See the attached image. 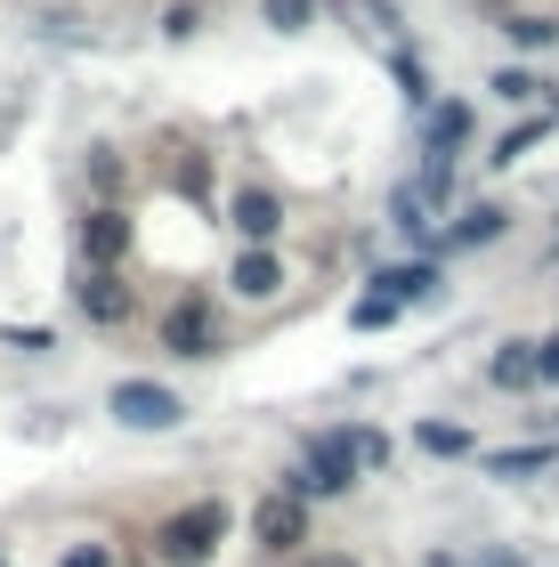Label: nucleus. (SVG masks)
Wrapping results in <instances>:
<instances>
[{
    "instance_id": "obj_1",
    "label": "nucleus",
    "mask_w": 559,
    "mask_h": 567,
    "mask_svg": "<svg viewBox=\"0 0 559 567\" xmlns=\"http://www.w3.org/2000/svg\"><path fill=\"white\" fill-rule=\"evenodd\" d=\"M358 478H365V471H358V454H349V422L324 430V437H309V454L284 471V486H292L300 503H341Z\"/></svg>"
},
{
    "instance_id": "obj_2",
    "label": "nucleus",
    "mask_w": 559,
    "mask_h": 567,
    "mask_svg": "<svg viewBox=\"0 0 559 567\" xmlns=\"http://www.w3.org/2000/svg\"><path fill=\"white\" fill-rule=\"evenodd\" d=\"M227 527H236V511H227L219 495H203V503L179 511V519H163L155 551H163V567H203V559L227 544Z\"/></svg>"
},
{
    "instance_id": "obj_3",
    "label": "nucleus",
    "mask_w": 559,
    "mask_h": 567,
    "mask_svg": "<svg viewBox=\"0 0 559 567\" xmlns=\"http://www.w3.org/2000/svg\"><path fill=\"white\" fill-rule=\"evenodd\" d=\"M251 544H260L268 559H292V551H309V503H300L292 486L260 495V503H251Z\"/></svg>"
},
{
    "instance_id": "obj_4",
    "label": "nucleus",
    "mask_w": 559,
    "mask_h": 567,
    "mask_svg": "<svg viewBox=\"0 0 559 567\" xmlns=\"http://www.w3.org/2000/svg\"><path fill=\"white\" fill-rule=\"evenodd\" d=\"M106 405H114L122 430H179V422H187V398L163 390V381H114Z\"/></svg>"
},
{
    "instance_id": "obj_5",
    "label": "nucleus",
    "mask_w": 559,
    "mask_h": 567,
    "mask_svg": "<svg viewBox=\"0 0 559 567\" xmlns=\"http://www.w3.org/2000/svg\"><path fill=\"white\" fill-rule=\"evenodd\" d=\"M163 349H170V357H219V349H227V341H219V317H211V300H203V292H187V300L163 317Z\"/></svg>"
},
{
    "instance_id": "obj_6",
    "label": "nucleus",
    "mask_w": 559,
    "mask_h": 567,
    "mask_svg": "<svg viewBox=\"0 0 559 567\" xmlns=\"http://www.w3.org/2000/svg\"><path fill=\"white\" fill-rule=\"evenodd\" d=\"M73 308H82V317L97 324V332H114L122 317H131V284H122L114 268H73Z\"/></svg>"
},
{
    "instance_id": "obj_7",
    "label": "nucleus",
    "mask_w": 559,
    "mask_h": 567,
    "mask_svg": "<svg viewBox=\"0 0 559 567\" xmlns=\"http://www.w3.org/2000/svg\"><path fill=\"white\" fill-rule=\"evenodd\" d=\"M227 227H236L244 244H276V227H284L276 187H236V195H227Z\"/></svg>"
},
{
    "instance_id": "obj_8",
    "label": "nucleus",
    "mask_w": 559,
    "mask_h": 567,
    "mask_svg": "<svg viewBox=\"0 0 559 567\" xmlns=\"http://www.w3.org/2000/svg\"><path fill=\"white\" fill-rule=\"evenodd\" d=\"M122 251H131V219H122L114 203H97V212L82 219V260L90 268H122Z\"/></svg>"
},
{
    "instance_id": "obj_9",
    "label": "nucleus",
    "mask_w": 559,
    "mask_h": 567,
    "mask_svg": "<svg viewBox=\"0 0 559 567\" xmlns=\"http://www.w3.org/2000/svg\"><path fill=\"white\" fill-rule=\"evenodd\" d=\"M503 227H511V212H503V203H470L454 227H438V236H429V251H478V244H495Z\"/></svg>"
},
{
    "instance_id": "obj_10",
    "label": "nucleus",
    "mask_w": 559,
    "mask_h": 567,
    "mask_svg": "<svg viewBox=\"0 0 559 567\" xmlns=\"http://www.w3.org/2000/svg\"><path fill=\"white\" fill-rule=\"evenodd\" d=\"M227 284H236V300H276L284 292V260L268 244H244V260L227 268Z\"/></svg>"
},
{
    "instance_id": "obj_11",
    "label": "nucleus",
    "mask_w": 559,
    "mask_h": 567,
    "mask_svg": "<svg viewBox=\"0 0 559 567\" xmlns=\"http://www.w3.org/2000/svg\"><path fill=\"white\" fill-rule=\"evenodd\" d=\"M487 381H495V390H544V365H536V341H503L495 349V365H487Z\"/></svg>"
},
{
    "instance_id": "obj_12",
    "label": "nucleus",
    "mask_w": 559,
    "mask_h": 567,
    "mask_svg": "<svg viewBox=\"0 0 559 567\" xmlns=\"http://www.w3.org/2000/svg\"><path fill=\"white\" fill-rule=\"evenodd\" d=\"M422 138H429V154H446V163H454V146L470 138V106H463V97H446V106H429Z\"/></svg>"
},
{
    "instance_id": "obj_13",
    "label": "nucleus",
    "mask_w": 559,
    "mask_h": 567,
    "mask_svg": "<svg viewBox=\"0 0 559 567\" xmlns=\"http://www.w3.org/2000/svg\"><path fill=\"white\" fill-rule=\"evenodd\" d=\"M551 462H559V437H544V446H503V454H487V478H536Z\"/></svg>"
},
{
    "instance_id": "obj_14",
    "label": "nucleus",
    "mask_w": 559,
    "mask_h": 567,
    "mask_svg": "<svg viewBox=\"0 0 559 567\" xmlns=\"http://www.w3.org/2000/svg\"><path fill=\"white\" fill-rule=\"evenodd\" d=\"M373 292H390L397 308H405V300H429V292H438V268H429V260H414V268H381Z\"/></svg>"
},
{
    "instance_id": "obj_15",
    "label": "nucleus",
    "mask_w": 559,
    "mask_h": 567,
    "mask_svg": "<svg viewBox=\"0 0 559 567\" xmlns=\"http://www.w3.org/2000/svg\"><path fill=\"white\" fill-rule=\"evenodd\" d=\"M551 122H559V106H544V114H527L519 131H503V138H495V154H487V163H495V171H511V163H519V154L536 146V138H551Z\"/></svg>"
},
{
    "instance_id": "obj_16",
    "label": "nucleus",
    "mask_w": 559,
    "mask_h": 567,
    "mask_svg": "<svg viewBox=\"0 0 559 567\" xmlns=\"http://www.w3.org/2000/svg\"><path fill=\"white\" fill-rule=\"evenodd\" d=\"M487 90L503 97V106H551V82H544V73H527V65H503Z\"/></svg>"
},
{
    "instance_id": "obj_17",
    "label": "nucleus",
    "mask_w": 559,
    "mask_h": 567,
    "mask_svg": "<svg viewBox=\"0 0 559 567\" xmlns=\"http://www.w3.org/2000/svg\"><path fill=\"white\" fill-rule=\"evenodd\" d=\"M390 227H397V236H414V244H429V236H438V227H429V195L422 187H397L390 195Z\"/></svg>"
},
{
    "instance_id": "obj_18",
    "label": "nucleus",
    "mask_w": 559,
    "mask_h": 567,
    "mask_svg": "<svg viewBox=\"0 0 559 567\" xmlns=\"http://www.w3.org/2000/svg\"><path fill=\"white\" fill-rule=\"evenodd\" d=\"M349 454H358V471L373 478V471H390V430H365V422H349Z\"/></svg>"
},
{
    "instance_id": "obj_19",
    "label": "nucleus",
    "mask_w": 559,
    "mask_h": 567,
    "mask_svg": "<svg viewBox=\"0 0 559 567\" xmlns=\"http://www.w3.org/2000/svg\"><path fill=\"white\" fill-rule=\"evenodd\" d=\"M414 446H422V454H438V462H454V454H470V430H463V422H422V430H414Z\"/></svg>"
},
{
    "instance_id": "obj_20",
    "label": "nucleus",
    "mask_w": 559,
    "mask_h": 567,
    "mask_svg": "<svg viewBox=\"0 0 559 567\" xmlns=\"http://www.w3.org/2000/svg\"><path fill=\"white\" fill-rule=\"evenodd\" d=\"M349 324H358V332H390L397 324V300L390 292H365L358 308H349Z\"/></svg>"
},
{
    "instance_id": "obj_21",
    "label": "nucleus",
    "mask_w": 559,
    "mask_h": 567,
    "mask_svg": "<svg viewBox=\"0 0 559 567\" xmlns=\"http://www.w3.org/2000/svg\"><path fill=\"white\" fill-rule=\"evenodd\" d=\"M503 33H511L519 49H551V41H559V17H511Z\"/></svg>"
},
{
    "instance_id": "obj_22",
    "label": "nucleus",
    "mask_w": 559,
    "mask_h": 567,
    "mask_svg": "<svg viewBox=\"0 0 559 567\" xmlns=\"http://www.w3.org/2000/svg\"><path fill=\"white\" fill-rule=\"evenodd\" d=\"M260 17L276 24V33H300V24L317 17V0H260Z\"/></svg>"
},
{
    "instance_id": "obj_23",
    "label": "nucleus",
    "mask_w": 559,
    "mask_h": 567,
    "mask_svg": "<svg viewBox=\"0 0 559 567\" xmlns=\"http://www.w3.org/2000/svg\"><path fill=\"white\" fill-rule=\"evenodd\" d=\"M90 187L106 195V203L122 195V163H114V154H90Z\"/></svg>"
},
{
    "instance_id": "obj_24",
    "label": "nucleus",
    "mask_w": 559,
    "mask_h": 567,
    "mask_svg": "<svg viewBox=\"0 0 559 567\" xmlns=\"http://www.w3.org/2000/svg\"><path fill=\"white\" fill-rule=\"evenodd\" d=\"M58 567H114V544H73L58 551Z\"/></svg>"
},
{
    "instance_id": "obj_25",
    "label": "nucleus",
    "mask_w": 559,
    "mask_h": 567,
    "mask_svg": "<svg viewBox=\"0 0 559 567\" xmlns=\"http://www.w3.org/2000/svg\"><path fill=\"white\" fill-rule=\"evenodd\" d=\"M195 24H203V9H195V0H179V9H163V33H170V41H187Z\"/></svg>"
},
{
    "instance_id": "obj_26",
    "label": "nucleus",
    "mask_w": 559,
    "mask_h": 567,
    "mask_svg": "<svg viewBox=\"0 0 559 567\" xmlns=\"http://www.w3.org/2000/svg\"><path fill=\"white\" fill-rule=\"evenodd\" d=\"M536 365H544V390H559V332H544V341H536Z\"/></svg>"
},
{
    "instance_id": "obj_27",
    "label": "nucleus",
    "mask_w": 559,
    "mask_h": 567,
    "mask_svg": "<svg viewBox=\"0 0 559 567\" xmlns=\"http://www.w3.org/2000/svg\"><path fill=\"white\" fill-rule=\"evenodd\" d=\"M309 567H358V559H349V551H317Z\"/></svg>"
},
{
    "instance_id": "obj_28",
    "label": "nucleus",
    "mask_w": 559,
    "mask_h": 567,
    "mask_svg": "<svg viewBox=\"0 0 559 567\" xmlns=\"http://www.w3.org/2000/svg\"><path fill=\"white\" fill-rule=\"evenodd\" d=\"M487 567H527V559H511V551H495V559H487Z\"/></svg>"
},
{
    "instance_id": "obj_29",
    "label": "nucleus",
    "mask_w": 559,
    "mask_h": 567,
    "mask_svg": "<svg viewBox=\"0 0 559 567\" xmlns=\"http://www.w3.org/2000/svg\"><path fill=\"white\" fill-rule=\"evenodd\" d=\"M0 567H9V551H0Z\"/></svg>"
}]
</instances>
